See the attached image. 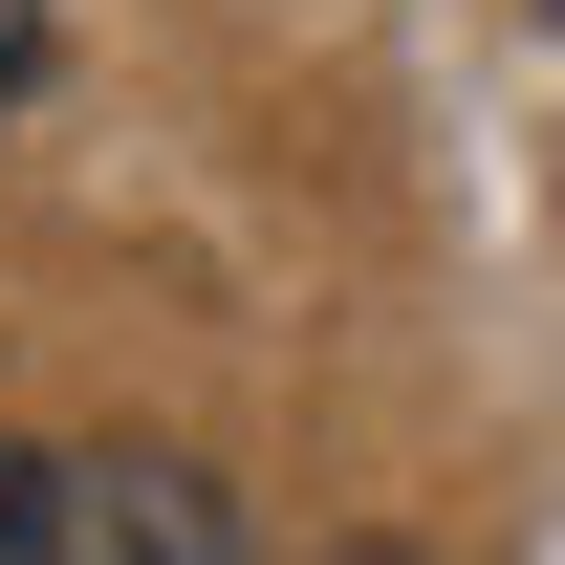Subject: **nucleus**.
<instances>
[{
  "label": "nucleus",
  "instance_id": "1",
  "mask_svg": "<svg viewBox=\"0 0 565 565\" xmlns=\"http://www.w3.org/2000/svg\"><path fill=\"white\" fill-rule=\"evenodd\" d=\"M66 565H282V544L196 457H66Z\"/></svg>",
  "mask_w": 565,
  "mask_h": 565
},
{
  "label": "nucleus",
  "instance_id": "3",
  "mask_svg": "<svg viewBox=\"0 0 565 565\" xmlns=\"http://www.w3.org/2000/svg\"><path fill=\"white\" fill-rule=\"evenodd\" d=\"M22 66H44V0H0V87H22Z\"/></svg>",
  "mask_w": 565,
  "mask_h": 565
},
{
  "label": "nucleus",
  "instance_id": "2",
  "mask_svg": "<svg viewBox=\"0 0 565 565\" xmlns=\"http://www.w3.org/2000/svg\"><path fill=\"white\" fill-rule=\"evenodd\" d=\"M0 565H66V457H22V435H0Z\"/></svg>",
  "mask_w": 565,
  "mask_h": 565
}]
</instances>
